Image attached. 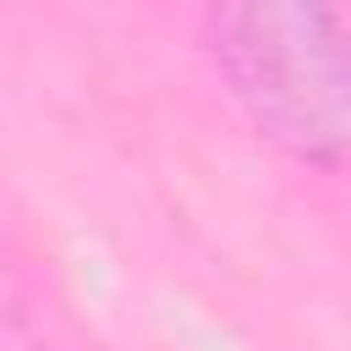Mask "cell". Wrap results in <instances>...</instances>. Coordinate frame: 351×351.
<instances>
[{
  "instance_id": "6da1fadb",
  "label": "cell",
  "mask_w": 351,
  "mask_h": 351,
  "mask_svg": "<svg viewBox=\"0 0 351 351\" xmlns=\"http://www.w3.org/2000/svg\"><path fill=\"white\" fill-rule=\"evenodd\" d=\"M208 49L258 137L313 170L346 165L351 60L335 0H208Z\"/></svg>"
}]
</instances>
